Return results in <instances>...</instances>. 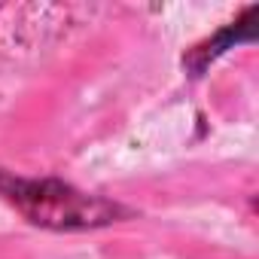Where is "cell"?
<instances>
[{
    "label": "cell",
    "instance_id": "1",
    "mask_svg": "<svg viewBox=\"0 0 259 259\" xmlns=\"http://www.w3.org/2000/svg\"><path fill=\"white\" fill-rule=\"evenodd\" d=\"M4 189L10 201L37 226H52V229H82V226H101L110 223L116 207H110L101 198L82 195L64 183L55 180H7Z\"/></svg>",
    "mask_w": 259,
    "mask_h": 259
}]
</instances>
